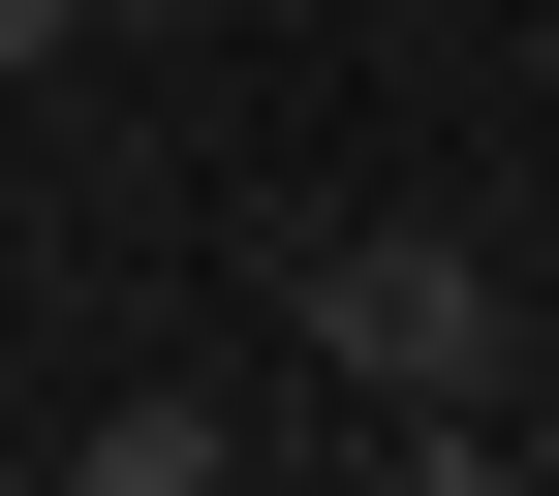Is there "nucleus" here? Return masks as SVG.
I'll list each match as a JSON object with an SVG mask.
<instances>
[{
    "instance_id": "1",
    "label": "nucleus",
    "mask_w": 559,
    "mask_h": 496,
    "mask_svg": "<svg viewBox=\"0 0 559 496\" xmlns=\"http://www.w3.org/2000/svg\"><path fill=\"white\" fill-rule=\"evenodd\" d=\"M280 311H311V373L373 403L404 496H498V465H528V435H498V403H528V279L466 249V218H311V279H280Z\"/></svg>"
},
{
    "instance_id": "2",
    "label": "nucleus",
    "mask_w": 559,
    "mask_h": 496,
    "mask_svg": "<svg viewBox=\"0 0 559 496\" xmlns=\"http://www.w3.org/2000/svg\"><path fill=\"white\" fill-rule=\"evenodd\" d=\"M218 465H249V435H218V403H187V373H124L94 435H62V496H218Z\"/></svg>"
},
{
    "instance_id": "3",
    "label": "nucleus",
    "mask_w": 559,
    "mask_h": 496,
    "mask_svg": "<svg viewBox=\"0 0 559 496\" xmlns=\"http://www.w3.org/2000/svg\"><path fill=\"white\" fill-rule=\"evenodd\" d=\"M62 32H124V0H0V62H62Z\"/></svg>"
}]
</instances>
